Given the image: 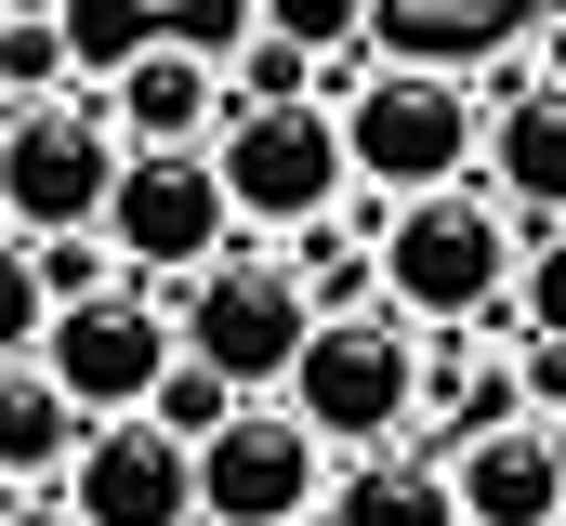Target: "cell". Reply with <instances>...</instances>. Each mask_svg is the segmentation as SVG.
<instances>
[{"label": "cell", "instance_id": "f546056e", "mask_svg": "<svg viewBox=\"0 0 566 526\" xmlns=\"http://www.w3.org/2000/svg\"><path fill=\"white\" fill-rule=\"evenodd\" d=\"M554 526H566V514H554Z\"/></svg>", "mask_w": 566, "mask_h": 526}, {"label": "cell", "instance_id": "d4e9b609", "mask_svg": "<svg viewBox=\"0 0 566 526\" xmlns=\"http://www.w3.org/2000/svg\"><path fill=\"white\" fill-rule=\"evenodd\" d=\"M541 434H554V474H566V408H554V421H541Z\"/></svg>", "mask_w": 566, "mask_h": 526}, {"label": "cell", "instance_id": "cb8c5ba5", "mask_svg": "<svg viewBox=\"0 0 566 526\" xmlns=\"http://www.w3.org/2000/svg\"><path fill=\"white\" fill-rule=\"evenodd\" d=\"M0 526H80V514H66V487H13V501H0Z\"/></svg>", "mask_w": 566, "mask_h": 526}, {"label": "cell", "instance_id": "277c9868", "mask_svg": "<svg viewBox=\"0 0 566 526\" xmlns=\"http://www.w3.org/2000/svg\"><path fill=\"white\" fill-rule=\"evenodd\" d=\"M211 185H224L238 238H251V224H264V238H303V224H329V211L356 198V158H343V119H329V106H224Z\"/></svg>", "mask_w": 566, "mask_h": 526}, {"label": "cell", "instance_id": "ac0fdd59", "mask_svg": "<svg viewBox=\"0 0 566 526\" xmlns=\"http://www.w3.org/2000/svg\"><path fill=\"white\" fill-rule=\"evenodd\" d=\"M238 408H251V394L224 382V369H198V356H185V343H171V369H158V394H145L133 421H158V434H171V448H211V434H224V421H238Z\"/></svg>", "mask_w": 566, "mask_h": 526}, {"label": "cell", "instance_id": "ffe728a7", "mask_svg": "<svg viewBox=\"0 0 566 526\" xmlns=\"http://www.w3.org/2000/svg\"><path fill=\"white\" fill-rule=\"evenodd\" d=\"M40 329H53V290H40L27 238L0 224V369H13V356H40Z\"/></svg>", "mask_w": 566, "mask_h": 526}, {"label": "cell", "instance_id": "5bb4252c", "mask_svg": "<svg viewBox=\"0 0 566 526\" xmlns=\"http://www.w3.org/2000/svg\"><path fill=\"white\" fill-rule=\"evenodd\" d=\"M316 526H461V501H448V461L434 448H369L356 474H329Z\"/></svg>", "mask_w": 566, "mask_h": 526}, {"label": "cell", "instance_id": "8fae6325", "mask_svg": "<svg viewBox=\"0 0 566 526\" xmlns=\"http://www.w3.org/2000/svg\"><path fill=\"white\" fill-rule=\"evenodd\" d=\"M93 93H106L119 145H211L224 106H238L211 40H133V53H119V80H93Z\"/></svg>", "mask_w": 566, "mask_h": 526}, {"label": "cell", "instance_id": "7c38bea8", "mask_svg": "<svg viewBox=\"0 0 566 526\" xmlns=\"http://www.w3.org/2000/svg\"><path fill=\"white\" fill-rule=\"evenodd\" d=\"M488 198L527 224H566V80H501L488 106Z\"/></svg>", "mask_w": 566, "mask_h": 526}, {"label": "cell", "instance_id": "2e32d148", "mask_svg": "<svg viewBox=\"0 0 566 526\" xmlns=\"http://www.w3.org/2000/svg\"><path fill=\"white\" fill-rule=\"evenodd\" d=\"M277 263H290V290H303V316H369L382 303V251L329 211V224H303V238H277Z\"/></svg>", "mask_w": 566, "mask_h": 526}, {"label": "cell", "instance_id": "484cf974", "mask_svg": "<svg viewBox=\"0 0 566 526\" xmlns=\"http://www.w3.org/2000/svg\"><path fill=\"white\" fill-rule=\"evenodd\" d=\"M0 13H66V0H0Z\"/></svg>", "mask_w": 566, "mask_h": 526}, {"label": "cell", "instance_id": "7402d4cb", "mask_svg": "<svg viewBox=\"0 0 566 526\" xmlns=\"http://www.w3.org/2000/svg\"><path fill=\"white\" fill-rule=\"evenodd\" d=\"M514 329H554V343H566V224L514 263Z\"/></svg>", "mask_w": 566, "mask_h": 526}, {"label": "cell", "instance_id": "83f0119b", "mask_svg": "<svg viewBox=\"0 0 566 526\" xmlns=\"http://www.w3.org/2000/svg\"><path fill=\"white\" fill-rule=\"evenodd\" d=\"M501 13H514V0H501ZM554 13H566V0H554Z\"/></svg>", "mask_w": 566, "mask_h": 526}, {"label": "cell", "instance_id": "6da1fadb", "mask_svg": "<svg viewBox=\"0 0 566 526\" xmlns=\"http://www.w3.org/2000/svg\"><path fill=\"white\" fill-rule=\"evenodd\" d=\"M382 303L409 329H488L514 303V211L488 185H434V198H382Z\"/></svg>", "mask_w": 566, "mask_h": 526}, {"label": "cell", "instance_id": "f1b7e54d", "mask_svg": "<svg viewBox=\"0 0 566 526\" xmlns=\"http://www.w3.org/2000/svg\"><path fill=\"white\" fill-rule=\"evenodd\" d=\"M0 501H13V487H0Z\"/></svg>", "mask_w": 566, "mask_h": 526}, {"label": "cell", "instance_id": "9c48e42d", "mask_svg": "<svg viewBox=\"0 0 566 526\" xmlns=\"http://www.w3.org/2000/svg\"><path fill=\"white\" fill-rule=\"evenodd\" d=\"M316 501H329V448L290 421V394H251L198 448V526H316Z\"/></svg>", "mask_w": 566, "mask_h": 526}, {"label": "cell", "instance_id": "e0dca14e", "mask_svg": "<svg viewBox=\"0 0 566 526\" xmlns=\"http://www.w3.org/2000/svg\"><path fill=\"white\" fill-rule=\"evenodd\" d=\"M53 93H80L66 13H0V106H53Z\"/></svg>", "mask_w": 566, "mask_h": 526}, {"label": "cell", "instance_id": "52a82bcc", "mask_svg": "<svg viewBox=\"0 0 566 526\" xmlns=\"http://www.w3.org/2000/svg\"><path fill=\"white\" fill-rule=\"evenodd\" d=\"M303 290H290V263L277 251H224V263H198L185 276V303H171V343L198 356V369H224L238 394H277L290 382V356H303Z\"/></svg>", "mask_w": 566, "mask_h": 526}, {"label": "cell", "instance_id": "d6986e66", "mask_svg": "<svg viewBox=\"0 0 566 526\" xmlns=\"http://www.w3.org/2000/svg\"><path fill=\"white\" fill-rule=\"evenodd\" d=\"M251 27H264V40H290V53H316V66H329V53H356V40L382 27V0H251Z\"/></svg>", "mask_w": 566, "mask_h": 526}, {"label": "cell", "instance_id": "9a60e30c", "mask_svg": "<svg viewBox=\"0 0 566 526\" xmlns=\"http://www.w3.org/2000/svg\"><path fill=\"white\" fill-rule=\"evenodd\" d=\"M80 434H93V421L53 394V369H40V356H13V369H0V487H66Z\"/></svg>", "mask_w": 566, "mask_h": 526}, {"label": "cell", "instance_id": "4fadbf2b", "mask_svg": "<svg viewBox=\"0 0 566 526\" xmlns=\"http://www.w3.org/2000/svg\"><path fill=\"white\" fill-rule=\"evenodd\" d=\"M448 501H461V526H554V514H566L554 434H541V421H488V434H448Z\"/></svg>", "mask_w": 566, "mask_h": 526}, {"label": "cell", "instance_id": "4316f807", "mask_svg": "<svg viewBox=\"0 0 566 526\" xmlns=\"http://www.w3.org/2000/svg\"><path fill=\"white\" fill-rule=\"evenodd\" d=\"M461 13H488V0H461Z\"/></svg>", "mask_w": 566, "mask_h": 526}, {"label": "cell", "instance_id": "ba28073f", "mask_svg": "<svg viewBox=\"0 0 566 526\" xmlns=\"http://www.w3.org/2000/svg\"><path fill=\"white\" fill-rule=\"evenodd\" d=\"M40 369H53V394H66L80 421H133L145 394H158V369H171V303H158L145 276H106V290H80V303H53Z\"/></svg>", "mask_w": 566, "mask_h": 526}, {"label": "cell", "instance_id": "8992f818", "mask_svg": "<svg viewBox=\"0 0 566 526\" xmlns=\"http://www.w3.org/2000/svg\"><path fill=\"white\" fill-rule=\"evenodd\" d=\"M119 276H198V263L238 251V211H224V185H211V145H133L119 158V185H106V224H93Z\"/></svg>", "mask_w": 566, "mask_h": 526}, {"label": "cell", "instance_id": "5b68a950", "mask_svg": "<svg viewBox=\"0 0 566 526\" xmlns=\"http://www.w3.org/2000/svg\"><path fill=\"white\" fill-rule=\"evenodd\" d=\"M119 119H106V93L80 80V93H53V106H0V224L13 238H80V224H106V185H119Z\"/></svg>", "mask_w": 566, "mask_h": 526}, {"label": "cell", "instance_id": "30bf717a", "mask_svg": "<svg viewBox=\"0 0 566 526\" xmlns=\"http://www.w3.org/2000/svg\"><path fill=\"white\" fill-rule=\"evenodd\" d=\"M66 514L80 526H198V448H171L158 421H93L66 461Z\"/></svg>", "mask_w": 566, "mask_h": 526}, {"label": "cell", "instance_id": "7a4b0ae2", "mask_svg": "<svg viewBox=\"0 0 566 526\" xmlns=\"http://www.w3.org/2000/svg\"><path fill=\"white\" fill-rule=\"evenodd\" d=\"M329 119L356 158V198H434V185H474L488 158V93L461 66H369Z\"/></svg>", "mask_w": 566, "mask_h": 526}, {"label": "cell", "instance_id": "603a6c76", "mask_svg": "<svg viewBox=\"0 0 566 526\" xmlns=\"http://www.w3.org/2000/svg\"><path fill=\"white\" fill-rule=\"evenodd\" d=\"M514 394H527V421L566 408V343H554V329H514Z\"/></svg>", "mask_w": 566, "mask_h": 526}, {"label": "cell", "instance_id": "3957f363", "mask_svg": "<svg viewBox=\"0 0 566 526\" xmlns=\"http://www.w3.org/2000/svg\"><path fill=\"white\" fill-rule=\"evenodd\" d=\"M290 421L316 434V448H396L409 421H422V329L396 316V303H369V316H316L303 329V356H290Z\"/></svg>", "mask_w": 566, "mask_h": 526}, {"label": "cell", "instance_id": "44dd1931", "mask_svg": "<svg viewBox=\"0 0 566 526\" xmlns=\"http://www.w3.org/2000/svg\"><path fill=\"white\" fill-rule=\"evenodd\" d=\"M27 263H40V290H53V303H80V290H106V276H119V251H106L93 224H80V238H27Z\"/></svg>", "mask_w": 566, "mask_h": 526}]
</instances>
